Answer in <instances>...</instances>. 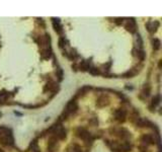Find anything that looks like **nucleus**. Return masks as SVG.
Masks as SVG:
<instances>
[{
	"label": "nucleus",
	"mask_w": 162,
	"mask_h": 152,
	"mask_svg": "<svg viewBox=\"0 0 162 152\" xmlns=\"http://www.w3.org/2000/svg\"><path fill=\"white\" fill-rule=\"evenodd\" d=\"M0 143L4 145H12L13 137L10 130L4 127H0Z\"/></svg>",
	"instance_id": "nucleus-1"
},
{
	"label": "nucleus",
	"mask_w": 162,
	"mask_h": 152,
	"mask_svg": "<svg viewBox=\"0 0 162 152\" xmlns=\"http://www.w3.org/2000/svg\"><path fill=\"white\" fill-rule=\"evenodd\" d=\"M77 135H78L79 138H81V139L86 142L91 141V134H90L87 130H85V129H83V128H79L78 130H77Z\"/></svg>",
	"instance_id": "nucleus-2"
},
{
	"label": "nucleus",
	"mask_w": 162,
	"mask_h": 152,
	"mask_svg": "<svg viewBox=\"0 0 162 152\" xmlns=\"http://www.w3.org/2000/svg\"><path fill=\"white\" fill-rule=\"evenodd\" d=\"M76 109H77V103H75L74 101H71L70 103L67 105L64 113H66V116H68V115H71V113H75Z\"/></svg>",
	"instance_id": "nucleus-3"
},
{
	"label": "nucleus",
	"mask_w": 162,
	"mask_h": 152,
	"mask_svg": "<svg viewBox=\"0 0 162 152\" xmlns=\"http://www.w3.org/2000/svg\"><path fill=\"white\" fill-rule=\"evenodd\" d=\"M54 134H56V137L59 138V139H64V138L66 137V131L63 129L62 126H60V125L55 127V132H54Z\"/></svg>",
	"instance_id": "nucleus-4"
},
{
	"label": "nucleus",
	"mask_w": 162,
	"mask_h": 152,
	"mask_svg": "<svg viewBox=\"0 0 162 152\" xmlns=\"http://www.w3.org/2000/svg\"><path fill=\"white\" fill-rule=\"evenodd\" d=\"M115 118L119 122H124L126 119V111L123 109H117L115 111Z\"/></svg>",
	"instance_id": "nucleus-5"
},
{
	"label": "nucleus",
	"mask_w": 162,
	"mask_h": 152,
	"mask_svg": "<svg viewBox=\"0 0 162 152\" xmlns=\"http://www.w3.org/2000/svg\"><path fill=\"white\" fill-rule=\"evenodd\" d=\"M126 28L131 32H135V30H136V22H135V20H133V18L128 20V22H127V24H126Z\"/></svg>",
	"instance_id": "nucleus-6"
},
{
	"label": "nucleus",
	"mask_w": 162,
	"mask_h": 152,
	"mask_svg": "<svg viewBox=\"0 0 162 152\" xmlns=\"http://www.w3.org/2000/svg\"><path fill=\"white\" fill-rule=\"evenodd\" d=\"M97 105H98V107H105V105H109V99L105 97V95L100 97L97 101Z\"/></svg>",
	"instance_id": "nucleus-7"
},
{
	"label": "nucleus",
	"mask_w": 162,
	"mask_h": 152,
	"mask_svg": "<svg viewBox=\"0 0 162 152\" xmlns=\"http://www.w3.org/2000/svg\"><path fill=\"white\" fill-rule=\"evenodd\" d=\"M142 142L143 143H147V144H150V143H153V137H152L151 135H149V134H147V135H144L143 137H142Z\"/></svg>",
	"instance_id": "nucleus-8"
},
{
	"label": "nucleus",
	"mask_w": 162,
	"mask_h": 152,
	"mask_svg": "<svg viewBox=\"0 0 162 152\" xmlns=\"http://www.w3.org/2000/svg\"><path fill=\"white\" fill-rule=\"evenodd\" d=\"M53 24H54V28H55V30L56 32H61V26H60V22H59V20H56V18H53Z\"/></svg>",
	"instance_id": "nucleus-9"
},
{
	"label": "nucleus",
	"mask_w": 162,
	"mask_h": 152,
	"mask_svg": "<svg viewBox=\"0 0 162 152\" xmlns=\"http://www.w3.org/2000/svg\"><path fill=\"white\" fill-rule=\"evenodd\" d=\"M55 145H56V139L55 138H51V140H50V142H49V146H48V149H49L50 151H54Z\"/></svg>",
	"instance_id": "nucleus-10"
},
{
	"label": "nucleus",
	"mask_w": 162,
	"mask_h": 152,
	"mask_svg": "<svg viewBox=\"0 0 162 152\" xmlns=\"http://www.w3.org/2000/svg\"><path fill=\"white\" fill-rule=\"evenodd\" d=\"M32 152H40L38 146V144H36V141H34L32 143Z\"/></svg>",
	"instance_id": "nucleus-11"
},
{
	"label": "nucleus",
	"mask_w": 162,
	"mask_h": 152,
	"mask_svg": "<svg viewBox=\"0 0 162 152\" xmlns=\"http://www.w3.org/2000/svg\"><path fill=\"white\" fill-rule=\"evenodd\" d=\"M56 88H58V86L56 85L55 83H53V82H52V83H48L47 84V86H46V89H49V90H55Z\"/></svg>",
	"instance_id": "nucleus-12"
},
{
	"label": "nucleus",
	"mask_w": 162,
	"mask_h": 152,
	"mask_svg": "<svg viewBox=\"0 0 162 152\" xmlns=\"http://www.w3.org/2000/svg\"><path fill=\"white\" fill-rule=\"evenodd\" d=\"M159 47H160V42H159V40L154 39V40H153V48H154V50H158V49H159Z\"/></svg>",
	"instance_id": "nucleus-13"
},
{
	"label": "nucleus",
	"mask_w": 162,
	"mask_h": 152,
	"mask_svg": "<svg viewBox=\"0 0 162 152\" xmlns=\"http://www.w3.org/2000/svg\"><path fill=\"white\" fill-rule=\"evenodd\" d=\"M6 97L7 95L4 93H0V103H3L5 101H6Z\"/></svg>",
	"instance_id": "nucleus-14"
},
{
	"label": "nucleus",
	"mask_w": 162,
	"mask_h": 152,
	"mask_svg": "<svg viewBox=\"0 0 162 152\" xmlns=\"http://www.w3.org/2000/svg\"><path fill=\"white\" fill-rule=\"evenodd\" d=\"M137 56H138V57L141 59V60H144V58H145V53H144L143 51H138V54H137Z\"/></svg>",
	"instance_id": "nucleus-15"
},
{
	"label": "nucleus",
	"mask_w": 162,
	"mask_h": 152,
	"mask_svg": "<svg viewBox=\"0 0 162 152\" xmlns=\"http://www.w3.org/2000/svg\"><path fill=\"white\" fill-rule=\"evenodd\" d=\"M152 101H153V103H152V105H153L154 107H155V105H157L158 103H159V97H158V95H157V97H155L153 99H152Z\"/></svg>",
	"instance_id": "nucleus-16"
},
{
	"label": "nucleus",
	"mask_w": 162,
	"mask_h": 152,
	"mask_svg": "<svg viewBox=\"0 0 162 152\" xmlns=\"http://www.w3.org/2000/svg\"><path fill=\"white\" fill-rule=\"evenodd\" d=\"M90 73L93 75H97V74H99V71H98L96 68H91L90 69Z\"/></svg>",
	"instance_id": "nucleus-17"
},
{
	"label": "nucleus",
	"mask_w": 162,
	"mask_h": 152,
	"mask_svg": "<svg viewBox=\"0 0 162 152\" xmlns=\"http://www.w3.org/2000/svg\"><path fill=\"white\" fill-rule=\"evenodd\" d=\"M137 43H139V46L142 47V40H141L140 36H137Z\"/></svg>",
	"instance_id": "nucleus-18"
},
{
	"label": "nucleus",
	"mask_w": 162,
	"mask_h": 152,
	"mask_svg": "<svg viewBox=\"0 0 162 152\" xmlns=\"http://www.w3.org/2000/svg\"><path fill=\"white\" fill-rule=\"evenodd\" d=\"M0 152H3V151H2V150H1V149H0Z\"/></svg>",
	"instance_id": "nucleus-19"
}]
</instances>
